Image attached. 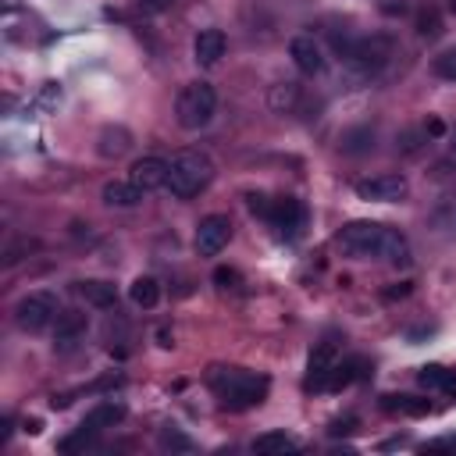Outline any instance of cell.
Listing matches in <instances>:
<instances>
[{
	"mask_svg": "<svg viewBox=\"0 0 456 456\" xmlns=\"http://www.w3.org/2000/svg\"><path fill=\"white\" fill-rule=\"evenodd\" d=\"M335 249L353 260H388V264H410V242L399 228L378 224V221H349L335 232Z\"/></svg>",
	"mask_w": 456,
	"mask_h": 456,
	"instance_id": "obj_1",
	"label": "cell"
},
{
	"mask_svg": "<svg viewBox=\"0 0 456 456\" xmlns=\"http://www.w3.org/2000/svg\"><path fill=\"white\" fill-rule=\"evenodd\" d=\"M207 381L210 388L217 392L221 406L228 410H249V406H260L271 381L256 370H246V367H210L207 370Z\"/></svg>",
	"mask_w": 456,
	"mask_h": 456,
	"instance_id": "obj_2",
	"label": "cell"
},
{
	"mask_svg": "<svg viewBox=\"0 0 456 456\" xmlns=\"http://www.w3.org/2000/svg\"><path fill=\"white\" fill-rule=\"evenodd\" d=\"M214 178V160L200 150H178L167 160V189L175 200H192L200 196Z\"/></svg>",
	"mask_w": 456,
	"mask_h": 456,
	"instance_id": "obj_3",
	"label": "cell"
},
{
	"mask_svg": "<svg viewBox=\"0 0 456 456\" xmlns=\"http://www.w3.org/2000/svg\"><path fill=\"white\" fill-rule=\"evenodd\" d=\"M214 110H217V93H214L210 82H189V86H182L178 103H175V114H178V125L182 128L196 132V128L210 125Z\"/></svg>",
	"mask_w": 456,
	"mask_h": 456,
	"instance_id": "obj_4",
	"label": "cell"
},
{
	"mask_svg": "<svg viewBox=\"0 0 456 456\" xmlns=\"http://www.w3.org/2000/svg\"><path fill=\"white\" fill-rule=\"evenodd\" d=\"M57 321V296L53 292H28L14 303V324L25 331H43Z\"/></svg>",
	"mask_w": 456,
	"mask_h": 456,
	"instance_id": "obj_5",
	"label": "cell"
},
{
	"mask_svg": "<svg viewBox=\"0 0 456 456\" xmlns=\"http://www.w3.org/2000/svg\"><path fill=\"white\" fill-rule=\"evenodd\" d=\"M353 189H356V196H360V200H367V203H399V200H406L410 182H406V175L385 171V175L360 178Z\"/></svg>",
	"mask_w": 456,
	"mask_h": 456,
	"instance_id": "obj_6",
	"label": "cell"
},
{
	"mask_svg": "<svg viewBox=\"0 0 456 456\" xmlns=\"http://www.w3.org/2000/svg\"><path fill=\"white\" fill-rule=\"evenodd\" d=\"M388 57H392V39H388V36H363V39L353 43V50H349L346 61H349L360 75H378V71L388 64Z\"/></svg>",
	"mask_w": 456,
	"mask_h": 456,
	"instance_id": "obj_7",
	"label": "cell"
},
{
	"mask_svg": "<svg viewBox=\"0 0 456 456\" xmlns=\"http://www.w3.org/2000/svg\"><path fill=\"white\" fill-rule=\"evenodd\" d=\"M228 239H232V221H228V214H207V217L196 224L192 246H196L200 256H217V253L228 246Z\"/></svg>",
	"mask_w": 456,
	"mask_h": 456,
	"instance_id": "obj_8",
	"label": "cell"
},
{
	"mask_svg": "<svg viewBox=\"0 0 456 456\" xmlns=\"http://www.w3.org/2000/svg\"><path fill=\"white\" fill-rule=\"evenodd\" d=\"M278 235H296L303 224H306V210H303V203L299 200H292V196H281V200H271V210H267V217H264Z\"/></svg>",
	"mask_w": 456,
	"mask_h": 456,
	"instance_id": "obj_9",
	"label": "cell"
},
{
	"mask_svg": "<svg viewBox=\"0 0 456 456\" xmlns=\"http://www.w3.org/2000/svg\"><path fill=\"white\" fill-rule=\"evenodd\" d=\"M128 182H132L139 192L167 189V160H160V157H139V160H132Z\"/></svg>",
	"mask_w": 456,
	"mask_h": 456,
	"instance_id": "obj_10",
	"label": "cell"
},
{
	"mask_svg": "<svg viewBox=\"0 0 456 456\" xmlns=\"http://www.w3.org/2000/svg\"><path fill=\"white\" fill-rule=\"evenodd\" d=\"M86 331H89V317H86L82 310H64V314H57V321H53V349H61V353L75 349V346L86 338Z\"/></svg>",
	"mask_w": 456,
	"mask_h": 456,
	"instance_id": "obj_11",
	"label": "cell"
},
{
	"mask_svg": "<svg viewBox=\"0 0 456 456\" xmlns=\"http://www.w3.org/2000/svg\"><path fill=\"white\" fill-rule=\"evenodd\" d=\"M289 57L303 75H321L324 71V50H321V43L314 36H296L289 43Z\"/></svg>",
	"mask_w": 456,
	"mask_h": 456,
	"instance_id": "obj_12",
	"label": "cell"
},
{
	"mask_svg": "<svg viewBox=\"0 0 456 456\" xmlns=\"http://www.w3.org/2000/svg\"><path fill=\"white\" fill-rule=\"evenodd\" d=\"M224 50H228V39H224L221 28H203V32L192 39V57H196V64H203V68L217 64V61L224 57Z\"/></svg>",
	"mask_w": 456,
	"mask_h": 456,
	"instance_id": "obj_13",
	"label": "cell"
},
{
	"mask_svg": "<svg viewBox=\"0 0 456 456\" xmlns=\"http://www.w3.org/2000/svg\"><path fill=\"white\" fill-rule=\"evenodd\" d=\"M335 360H338V353H335V342H321V346H314V353H310V363H306V388H324L328 385V374H331V367H335Z\"/></svg>",
	"mask_w": 456,
	"mask_h": 456,
	"instance_id": "obj_14",
	"label": "cell"
},
{
	"mask_svg": "<svg viewBox=\"0 0 456 456\" xmlns=\"http://www.w3.org/2000/svg\"><path fill=\"white\" fill-rule=\"evenodd\" d=\"M132 150V132L125 125H103L100 135H96V153L114 160V157H125Z\"/></svg>",
	"mask_w": 456,
	"mask_h": 456,
	"instance_id": "obj_15",
	"label": "cell"
},
{
	"mask_svg": "<svg viewBox=\"0 0 456 456\" xmlns=\"http://www.w3.org/2000/svg\"><path fill=\"white\" fill-rule=\"evenodd\" d=\"M367 374H370V363H367L363 356H349V360H342V363L335 360V367H331L324 388L338 392V388H346V385H353V381H360V378H367Z\"/></svg>",
	"mask_w": 456,
	"mask_h": 456,
	"instance_id": "obj_16",
	"label": "cell"
},
{
	"mask_svg": "<svg viewBox=\"0 0 456 456\" xmlns=\"http://www.w3.org/2000/svg\"><path fill=\"white\" fill-rule=\"evenodd\" d=\"M417 381L428 388V392H442V395H456V370L442 367V363H428L417 370Z\"/></svg>",
	"mask_w": 456,
	"mask_h": 456,
	"instance_id": "obj_17",
	"label": "cell"
},
{
	"mask_svg": "<svg viewBox=\"0 0 456 456\" xmlns=\"http://www.w3.org/2000/svg\"><path fill=\"white\" fill-rule=\"evenodd\" d=\"M75 289H78V296H82L89 306L107 310V306H114V303H118V289H114L110 281H103V278H86V281H78Z\"/></svg>",
	"mask_w": 456,
	"mask_h": 456,
	"instance_id": "obj_18",
	"label": "cell"
},
{
	"mask_svg": "<svg viewBox=\"0 0 456 456\" xmlns=\"http://www.w3.org/2000/svg\"><path fill=\"white\" fill-rule=\"evenodd\" d=\"M100 200L107 203V207H135L139 200H142V192L125 178H114V182H103V189H100Z\"/></svg>",
	"mask_w": 456,
	"mask_h": 456,
	"instance_id": "obj_19",
	"label": "cell"
},
{
	"mask_svg": "<svg viewBox=\"0 0 456 456\" xmlns=\"http://www.w3.org/2000/svg\"><path fill=\"white\" fill-rule=\"evenodd\" d=\"M292 449H299V442L285 431H264L253 438V452H260V456H285Z\"/></svg>",
	"mask_w": 456,
	"mask_h": 456,
	"instance_id": "obj_20",
	"label": "cell"
},
{
	"mask_svg": "<svg viewBox=\"0 0 456 456\" xmlns=\"http://www.w3.org/2000/svg\"><path fill=\"white\" fill-rule=\"evenodd\" d=\"M125 417V406L121 403H96L89 413H86V428H93V431H103V428H114L118 420Z\"/></svg>",
	"mask_w": 456,
	"mask_h": 456,
	"instance_id": "obj_21",
	"label": "cell"
},
{
	"mask_svg": "<svg viewBox=\"0 0 456 456\" xmlns=\"http://www.w3.org/2000/svg\"><path fill=\"white\" fill-rule=\"evenodd\" d=\"M128 299H132L135 306H142V310L157 306V299H160V285H157V278H150V274H139V278L128 285Z\"/></svg>",
	"mask_w": 456,
	"mask_h": 456,
	"instance_id": "obj_22",
	"label": "cell"
},
{
	"mask_svg": "<svg viewBox=\"0 0 456 456\" xmlns=\"http://www.w3.org/2000/svg\"><path fill=\"white\" fill-rule=\"evenodd\" d=\"M381 406L388 413H403V417H424L431 410V403L428 399H417V395H385Z\"/></svg>",
	"mask_w": 456,
	"mask_h": 456,
	"instance_id": "obj_23",
	"label": "cell"
},
{
	"mask_svg": "<svg viewBox=\"0 0 456 456\" xmlns=\"http://www.w3.org/2000/svg\"><path fill=\"white\" fill-rule=\"evenodd\" d=\"M299 96H303V89H299L296 82H278V86L271 89V107H274L278 114H292V110L299 107Z\"/></svg>",
	"mask_w": 456,
	"mask_h": 456,
	"instance_id": "obj_24",
	"label": "cell"
},
{
	"mask_svg": "<svg viewBox=\"0 0 456 456\" xmlns=\"http://www.w3.org/2000/svg\"><path fill=\"white\" fill-rule=\"evenodd\" d=\"M370 142H374V128H353V132L342 135L346 153H363V150H370Z\"/></svg>",
	"mask_w": 456,
	"mask_h": 456,
	"instance_id": "obj_25",
	"label": "cell"
},
{
	"mask_svg": "<svg viewBox=\"0 0 456 456\" xmlns=\"http://www.w3.org/2000/svg\"><path fill=\"white\" fill-rule=\"evenodd\" d=\"M160 449H171V452H192V438L182 435L178 428H160Z\"/></svg>",
	"mask_w": 456,
	"mask_h": 456,
	"instance_id": "obj_26",
	"label": "cell"
},
{
	"mask_svg": "<svg viewBox=\"0 0 456 456\" xmlns=\"http://www.w3.org/2000/svg\"><path fill=\"white\" fill-rule=\"evenodd\" d=\"M417 32H420L424 39H435V36L442 32V18H438L431 7H428V11H420V14H417Z\"/></svg>",
	"mask_w": 456,
	"mask_h": 456,
	"instance_id": "obj_27",
	"label": "cell"
},
{
	"mask_svg": "<svg viewBox=\"0 0 456 456\" xmlns=\"http://www.w3.org/2000/svg\"><path fill=\"white\" fill-rule=\"evenodd\" d=\"M435 75L445 78V82H456V46L435 57Z\"/></svg>",
	"mask_w": 456,
	"mask_h": 456,
	"instance_id": "obj_28",
	"label": "cell"
},
{
	"mask_svg": "<svg viewBox=\"0 0 456 456\" xmlns=\"http://www.w3.org/2000/svg\"><path fill=\"white\" fill-rule=\"evenodd\" d=\"M214 285H217L221 292L239 289V285H242V274H239L235 267H217V271H214Z\"/></svg>",
	"mask_w": 456,
	"mask_h": 456,
	"instance_id": "obj_29",
	"label": "cell"
},
{
	"mask_svg": "<svg viewBox=\"0 0 456 456\" xmlns=\"http://www.w3.org/2000/svg\"><path fill=\"white\" fill-rule=\"evenodd\" d=\"M28 249H36V242H32V239H18L14 246H7V249H4V264L21 260V253H28Z\"/></svg>",
	"mask_w": 456,
	"mask_h": 456,
	"instance_id": "obj_30",
	"label": "cell"
},
{
	"mask_svg": "<svg viewBox=\"0 0 456 456\" xmlns=\"http://www.w3.org/2000/svg\"><path fill=\"white\" fill-rule=\"evenodd\" d=\"M246 207H249L253 214H260V217H267V210H271V200H267L264 192H249V196H246Z\"/></svg>",
	"mask_w": 456,
	"mask_h": 456,
	"instance_id": "obj_31",
	"label": "cell"
},
{
	"mask_svg": "<svg viewBox=\"0 0 456 456\" xmlns=\"http://www.w3.org/2000/svg\"><path fill=\"white\" fill-rule=\"evenodd\" d=\"M353 428H356V417H335L331 428H328V435H349Z\"/></svg>",
	"mask_w": 456,
	"mask_h": 456,
	"instance_id": "obj_32",
	"label": "cell"
},
{
	"mask_svg": "<svg viewBox=\"0 0 456 456\" xmlns=\"http://www.w3.org/2000/svg\"><path fill=\"white\" fill-rule=\"evenodd\" d=\"M410 292H413V281H395V285L385 289L381 296H385V299H403V296H410Z\"/></svg>",
	"mask_w": 456,
	"mask_h": 456,
	"instance_id": "obj_33",
	"label": "cell"
},
{
	"mask_svg": "<svg viewBox=\"0 0 456 456\" xmlns=\"http://www.w3.org/2000/svg\"><path fill=\"white\" fill-rule=\"evenodd\" d=\"M139 4H142V11H150V14H160V11L171 7V0H139Z\"/></svg>",
	"mask_w": 456,
	"mask_h": 456,
	"instance_id": "obj_34",
	"label": "cell"
},
{
	"mask_svg": "<svg viewBox=\"0 0 456 456\" xmlns=\"http://www.w3.org/2000/svg\"><path fill=\"white\" fill-rule=\"evenodd\" d=\"M424 132H428V135H442V132H445V125H442L438 118H431V121L424 125Z\"/></svg>",
	"mask_w": 456,
	"mask_h": 456,
	"instance_id": "obj_35",
	"label": "cell"
},
{
	"mask_svg": "<svg viewBox=\"0 0 456 456\" xmlns=\"http://www.w3.org/2000/svg\"><path fill=\"white\" fill-rule=\"evenodd\" d=\"M449 11H452V14H456V0H449Z\"/></svg>",
	"mask_w": 456,
	"mask_h": 456,
	"instance_id": "obj_36",
	"label": "cell"
},
{
	"mask_svg": "<svg viewBox=\"0 0 456 456\" xmlns=\"http://www.w3.org/2000/svg\"><path fill=\"white\" fill-rule=\"evenodd\" d=\"M452 157H456V135H452Z\"/></svg>",
	"mask_w": 456,
	"mask_h": 456,
	"instance_id": "obj_37",
	"label": "cell"
}]
</instances>
